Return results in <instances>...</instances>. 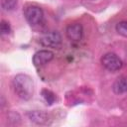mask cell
<instances>
[{"label": "cell", "instance_id": "cell-2", "mask_svg": "<svg viewBox=\"0 0 127 127\" xmlns=\"http://www.w3.org/2000/svg\"><path fill=\"white\" fill-rule=\"evenodd\" d=\"M24 16L31 26H36L42 22L44 18V13L42 8H40L39 6L29 5L24 9Z\"/></svg>", "mask_w": 127, "mask_h": 127}, {"label": "cell", "instance_id": "cell-12", "mask_svg": "<svg viewBox=\"0 0 127 127\" xmlns=\"http://www.w3.org/2000/svg\"><path fill=\"white\" fill-rule=\"evenodd\" d=\"M11 31V28H10V25L8 22H6L5 20H2L1 21V24H0V32L2 35H7L9 34Z\"/></svg>", "mask_w": 127, "mask_h": 127}, {"label": "cell", "instance_id": "cell-7", "mask_svg": "<svg viewBox=\"0 0 127 127\" xmlns=\"http://www.w3.org/2000/svg\"><path fill=\"white\" fill-rule=\"evenodd\" d=\"M112 89L116 94L127 93V75L119 76L113 83Z\"/></svg>", "mask_w": 127, "mask_h": 127}, {"label": "cell", "instance_id": "cell-5", "mask_svg": "<svg viewBox=\"0 0 127 127\" xmlns=\"http://www.w3.org/2000/svg\"><path fill=\"white\" fill-rule=\"evenodd\" d=\"M65 34L68 40L72 42H79L82 39L83 28L80 23H73L66 27Z\"/></svg>", "mask_w": 127, "mask_h": 127}, {"label": "cell", "instance_id": "cell-8", "mask_svg": "<svg viewBox=\"0 0 127 127\" xmlns=\"http://www.w3.org/2000/svg\"><path fill=\"white\" fill-rule=\"evenodd\" d=\"M28 117L31 121L37 124H45L48 121V115L43 111H30L28 113Z\"/></svg>", "mask_w": 127, "mask_h": 127}, {"label": "cell", "instance_id": "cell-9", "mask_svg": "<svg viewBox=\"0 0 127 127\" xmlns=\"http://www.w3.org/2000/svg\"><path fill=\"white\" fill-rule=\"evenodd\" d=\"M18 0H1V7L4 11H12L16 8Z\"/></svg>", "mask_w": 127, "mask_h": 127}, {"label": "cell", "instance_id": "cell-11", "mask_svg": "<svg viewBox=\"0 0 127 127\" xmlns=\"http://www.w3.org/2000/svg\"><path fill=\"white\" fill-rule=\"evenodd\" d=\"M42 94H43V97L45 98V100H46L49 104L54 103V101L56 100V96H55V94H54L51 90L44 89V90L42 91Z\"/></svg>", "mask_w": 127, "mask_h": 127}, {"label": "cell", "instance_id": "cell-1", "mask_svg": "<svg viewBox=\"0 0 127 127\" xmlns=\"http://www.w3.org/2000/svg\"><path fill=\"white\" fill-rule=\"evenodd\" d=\"M12 86L14 92L23 100H29L34 93V81L27 74H17L13 81Z\"/></svg>", "mask_w": 127, "mask_h": 127}, {"label": "cell", "instance_id": "cell-3", "mask_svg": "<svg viewBox=\"0 0 127 127\" xmlns=\"http://www.w3.org/2000/svg\"><path fill=\"white\" fill-rule=\"evenodd\" d=\"M101 64L109 71H117L123 65V63H122L121 59L114 53L105 54L101 58Z\"/></svg>", "mask_w": 127, "mask_h": 127}, {"label": "cell", "instance_id": "cell-4", "mask_svg": "<svg viewBox=\"0 0 127 127\" xmlns=\"http://www.w3.org/2000/svg\"><path fill=\"white\" fill-rule=\"evenodd\" d=\"M40 43L44 47L58 49L62 45V36L58 31H49L41 37Z\"/></svg>", "mask_w": 127, "mask_h": 127}, {"label": "cell", "instance_id": "cell-10", "mask_svg": "<svg viewBox=\"0 0 127 127\" xmlns=\"http://www.w3.org/2000/svg\"><path fill=\"white\" fill-rule=\"evenodd\" d=\"M116 32L122 37L127 38V21H121L116 25Z\"/></svg>", "mask_w": 127, "mask_h": 127}, {"label": "cell", "instance_id": "cell-6", "mask_svg": "<svg viewBox=\"0 0 127 127\" xmlns=\"http://www.w3.org/2000/svg\"><path fill=\"white\" fill-rule=\"evenodd\" d=\"M54 59V53L49 50H41L33 57V63L36 66H43Z\"/></svg>", "mask_w": 127, "mask_h": 127}]
</instances>
